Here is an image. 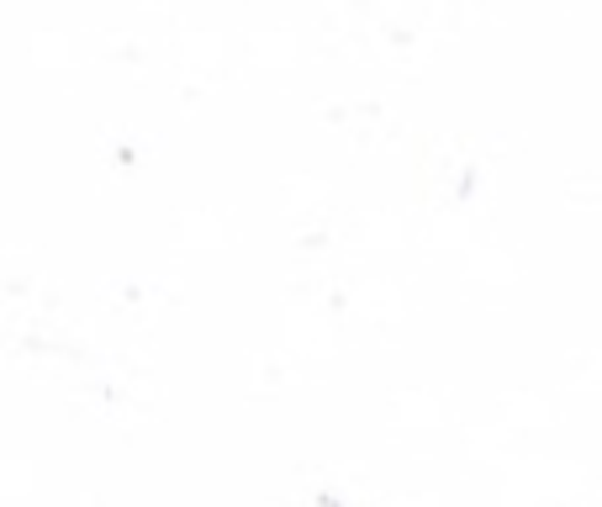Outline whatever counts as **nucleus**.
<instances>
[]
</instances>
